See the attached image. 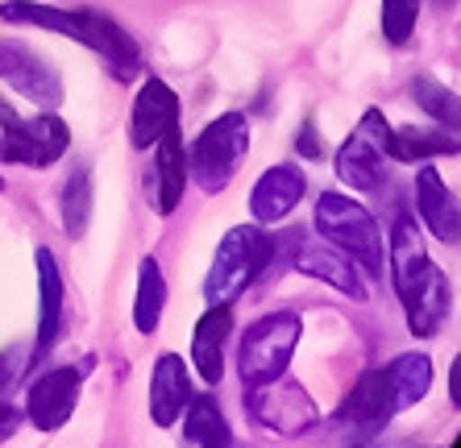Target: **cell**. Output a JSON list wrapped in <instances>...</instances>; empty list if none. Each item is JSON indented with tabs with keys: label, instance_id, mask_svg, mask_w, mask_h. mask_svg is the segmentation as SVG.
Returning a JSON list of instances; mask_svg holds the SVG:
<instances>
[{
	"label": "cell",
	"instance_id": "cell-1",
	"mask_svg": "<svg viewBox=\"0 0 461 448\" xmlns=\"http://www.w3.org/2000/svg\"><path fill=\"white\" fill-rule=\"evenodd\" d=\"M0 22L17 25H42L50 33H63L71 42H84L108 63L117 84H133L141 75V46L121 30L108 13L96 9H54V4H33V0H5L0 4Z\"/></svg>",
	"mask_w": 461,
	"mask_h": 448
},
{
	"label": "cell",
	"instance_id": "cell-2",
	"mask_svg": "<svg viewBox=\"0 0 461 448\" xmlns=\"http://www.w3.org/2000/svg\"><path fill=\"white\" fill-rule=\"evenodd\" d=\"M270 249H275V237L262 233L258 224L229 228L225 241L216 246V257L204 278L208 308H212V303H237V299L246 295L258 278H262V270H267Z\"/></svg>",
	"mask_w": 461,
	"mask_h": 448
},
{
	"label": "cell",
	"instance_id": "cell-3",
	"mask_svg": "<svg viewBox=\"0 0 461 448\" xmlns=\"http://www.w3.org/2000/svg\"><path fill=\"white\" fill-rule=\"evenodd\" d=\"M316 233H321L324 241H333L337 249H345L370 278L386 274L383 228H378V220L366 212L357 200H349V195H341V192H324L321 203H316Z\"/></svg>",
	"mask_w": 461,
	"mask_h": 448
},
{
	"label": "cell",
	"instance_id": "cell-4",
	"mask_svg": "<svg viewBox=\"0 0 461 448\" xmlns=\"http://www.w3.org/2000/svg\"><path fill=\"white\" fill-rule=\"evenodd\" d=\"M249 154V125L241 112H225L192 141L187 149V175L204 195H221L233 183L241 158Z\"/></svg>",
	"mask_w": 461,
	"mask_h": 448
},
{
	"label": "cell",
	"instance_id": "cell-5",
	"mask_svg": "<svg viewBox=\"0 0 461 448\" xmlns=\"http://www.w3.org/2000/svg\"><path fill=\"white\" fill-rule=\"evenodd\" d=\"M303 320L295 311H270L262 320H254L241 336V353H237V373L241 386H262L270 378L287 373L295 345H300Z\"/></svg>",
	"mask_w": 461,
	"mask_h": 448
},
{
	"label": "cell",
	"instance_id": "cell-6",
	"mask_svg": "<svg viewBox=\"0 0 461 448\" xmlns=\"http://www.w3.org/2000/svg\"><path fill=\"white\" fill-rule=\"evenodd\" d=\"M391 125L378 108H366L362 121L354 125V133L345 138V146L337 149V179L349 192H375L386 179V162H391Z\"/></svg>",
	"mask_w": 461,
	"mask_h": 448
},
{
	"label": "cell",
	"instance_id": "cell-7",
	"mask_svg": "<svg viewBox=\"0 0 461 448\" xmlns=\"http://www.w3.org/2000/svg\"><path fill=\"white\" fill-rule=\"evenodd\" d=\"M246 407L254 424H262L267 432H279V436H300V432H312L321 411L308 399L295 378H270L262 386H246Z\"/></svg>",
	"mask_w": 461,
	"mask_h": 448
},
{
	"label": "cell",
	"instance_id": "cell-8",
	"mask_svg": "<svg viewBox=\"0 0 461 448\" xmlns=\"http://www.w3.org/2000/svg\"><path fill=\"white\" fill-rule=\"evenodd\" d=\"M395 399H391V386H386L383 370H366L354 382V390L345 395V403L337 407V432H341L349 444H370L386 432V424L395 419Z\"/></svg>",
	"mask_w": 461,
	"mask_h": 448
},
{
	"label": "cell",
	"instance_id": "cell-9",
	"mask_svg": "<svg viewBox=\"0 0 461 448\" xmlns=\"http://www.w3.org/2000/svg\"><path fill=\"white\" fill-rule=\"evenodd\" d=\"M0 79L13 84V92H22L38 108H59L63 104V75L46 63L33 46L17 42V38H0Z\"/></svg>",
	"mask_w": 461,
	"mask_h": 448
},
{
	"label": "cell",
	"instance_id": "cell-10",
	"mask_svg": "<svg viewBox=\"0 0 461 448\" xmlns=\"http://www.w3.org/2000/svg\"><path fill=\"white\" fill-rule=\"evenodd\" d=\"M92 373V357L84 365H59V370H46L38 382L30 386V399H25V416L38 432H59L67 419L76 416L79 403V386Z\"/></svg>",
	"mask_w": 461,
	"mask_h": 448
},
{
	"label": "cell",
	"instance_id": "cell-11",
	"mask_svg": "<svg viewBox=\"0 0 461 448\" xmlns=\"http://www.w3.org/2000/svg\"><path fill=\"white\" fill-rule=\"evenodd\" d=\"M300 257H295V266L303 270V274L321 278V282H329L333 291H341V295H349L354 303H366L370 299V287H366V278L357 274V262L345 249H337L333 241H316V237H300Z\"/></svg>",
	"mask_w": 461,
	"mask_h": 448
},
{
	"label": "cell",
	"instance_id": "cell-12",
	"mask_svg": "<svg viewBox=\"0 0 461 448\" xmlns=\"http://www.w3.org/2000/svg\"><path fill=\"white\" fill-rule=\"evenodd\" d=\"M179 117H183V108H179V96L171 92V84L158 79V75H146V84H141L138 100H133L129 138H133L138 149H146V146H154L167 129L179 125Z\"/></svg>",
	"mask_w": 461,
	"mask_h": 448
},
{
	"label": "cell",
	"instance_id": "cell-13",
	"mask_svg": "<svg viewBox=\"0 0 461 448\" xmlns=\"http://www.w3.org/2000/svg\"><path fill=\"white\" fill-rule=\"evenodd\" d=\"M303 192H308V175H303L295 162H279V166H270V171L254 183L249 212H254L258 224H279L283 216H291L300 208Z\"/></svg>",
	"mask_w": 461,
	"mask_h": 448
},
{
	"label": "cell",
	"instance_id": "cell-14",
	"mask_svg": "<svg viewBox=\"0 0 461 448\" xmlns=\"http://www.w3.org/2000/svg\"><path fill=\"white\" fill-rule=\"evenodd\" d=\"M158 154H154V171H150V208L158 216H171L183 203V187H187V149H183L179 125L167 129L158 141Z\"/></svg>",
	"mask_w": 461,
	"mask_h": 448
},
{
	"label": "cell",
	"instance_id": "cell-15",
	"mask_svg": "<svg viewBox=\"0 0 461 448\" xmlns=\"http://www.w3.org/2000/svg\"><path fill=\"white\" fill-rule=\"evenodd\" d=\"M399 299H403V316H408L411 332L429 341V336L440 332L445 316H449V278L440 274V266L432 262V266L424 270V274H420Z\"/></svg>",
	"mask_w": 461,
	"mask_h": 448
},
{
	"label": "cell",
	"instance_id": "cell-16",
	"mask_svg": "<svg viewBox=\"0 0 461 448\" xmlns=\"http://www.w3.org/2000/svg\"><path fill=\"white\" fill-rule=\"evenodd\" d=\"M192 399V373L179 353H162L154 362V378H150V419L158 427H175L183 416V407Z\"/></svg>",
	"mask_w": 461,
	"mask_h": 448
},
{
	"label": "cell",
	"instance_id": "cell-17",
	"mask_svg": "<svg viewBox=\"0 0 461 448\" xmlns=\"http://www.w3.org/2000/svg\"><path fill=\"white\" fill-rule=\"evenodd\" d=\"M233 332V303H212V308L200 316L195 324V336H192V365L195 373L204 378L208 386L221 382L225 373V341Z\"/></svg>",
	"mask_w": 461,
	"mask_h": 448
},
{
	"label": "cell",
	"instance_id": "cell-18",
	"mask_svg": "<svg viewBox=\"0 0 461 448\" xmlns=\"http://www.w3.org/2000/svg\"><path fill=\"white\" fill-rule=\"evenodd\" d=\"M416 208L429 224V233L445 246L461 241V212H457V195L445 187V179L437 175V166H424L416 175Z\"/></svg>",
	"mask_w": 461,
	"mask_h": 448
},
{
	"label": "cell",
	"instance_id": "cell-19",
	"mask_svg": "<svg viewBox=\"0 0 461 448\" xmlns=\"http://www.w3.org/2000/svg\"><path fill=\"white\" fill-rule=\"evenodd\" d=\"M38 262V357L46 349H54L59 332H63V274H59V262H54L50 249H38L33 254Z\"/></svg>",
	"mask_w": 461,
	"mask_h": 448
},
{
	"label": "cell",
	"instance_id": "cell-20",
	"mask_svg": "<svg viewBox=\"0 0 461 448\" xmlns=\"http://www.w3.org/2000/svg\"><path fill=\"white\" fill-rule=\"evenodd\" d=\"M71 146V129L54 117L50 108H42L33 121H22V146H17V162L22 166H54Z\"/></svg>",
	"mask_w": 461,
	"mask_h": 448
},
{
	"label": "cell",
	"instance_id": "cell-21",
	"mask_svg": "<svg viewBox=\"0 0 461 448\" xmlns=\"http://www.w3.org/2000/svg\"><path fill=\"white\" fill-rule=\"evenodd\" d=\"M183 440L200 448H229L233 432H229L225 411L216 407L212 395H192L183 407Z\"/></svg>",
	"mask_w": 461,
	"mask_h": 448
},
{
	"label": "cell",
	"instance_id": "cell-22",
	"mask_svg": "<svg viewBox=\"0 0 461 448\" xmlns=\"http://www.w3.org/2000/svg\"><path fill=\"white\" fill-rule=\"evenodd\" d=\"M391 162H432L440 154H457V133L449 129H420V125H403L391 129Z\"/></svg>",
	"mask_w": 461,
	"mask_h": 448
},
{
	"label": "cell",
	"instance_id": "cell-23",
	"mask_svg": "<svg viewBox=\"0 0 461 448\" xmlns=\"http://www.w3.org/2000/svg\"><path fill=\"white\" fill-rule=\"evenodd\" d=\"M383 373H386V386H391V399H395V411L416 407L432 386V362L424 353H403L391 365H383Z\"/></svg>",
	"mask_w": 461,
	"mask_h": 448
},
{
	"label": "cell",
	"instance_id": "cell-24",
	"mask_svg": "<svg viewBox=\"0 0 461 448\" xmlns=\"http://www.w3.org/2000/svg\"><path fill=\"white\" fill-rule=\"evenodd\" d=\"M162 308H167V278H162L158 257H141L138 262V303H133V324L138 332H158Z\"/></svg>",
	"mask_w": 461,
	"mask_h": 448
},
{
	"label": "cell",
	"instance_id": "cell-25",
	"mask_svg": "<svg viewBox=\"0 0 461 448\" xmlns=\"http://www.w3.org/2000/svg\"><path fill=\"white\" fill-rule=\"evenodd\" d=\"M92 224V166L79 162V171H71L63 187V228L67 237H84Z\"/></svg>",
	"mask_w": 461,
	"mask_h": 448
},
{
	"label": "cell",
	"instance_id": "cell-26",
	"mask_svg": "<svg viewBox=\"0 0 461 448\" xmlns=\"http://www.w3.org/2000/svg\"><path fill=\"white\" fill-rule=\"evenodd\" d=\"M411 100H416L424 112H429L432 121H437L440 129H449V133H457L461 125V112H457V96H453L445 84H437L432 75H416L411 79Z\"/></svg>",
	"mask_w": 461,
	"mask_h": 448
},
{
	"label": "cell",
	"instance_id": "cell-27",
	"mask_svg": "<svg viewBox=\"0 0 461 448\" xmlns=\"http://www.w3.org/2000/svg\"><path fill=\"white\" fill-rule=\"evenodd\" d=\"M420 22V0H383V33L391 46H408Z\"/></svg>",
	"mask_w": 461,
	"mask_h": 448
},
{
	"label": "cell",
	"instance_id": "cell-28",
	"mask_svg": "<svg viewBox=\"0 0 461 448\" xmlns=\"http://www.w3.org/2000/svg\"><path fill=\"white\" fill-rule=\"evenodd\" d=\"M17 146H22V117L0 96V162H17Z\"/></svg>",
	"mask_w": 461,
	"mask_h": 448
},
{
	"label": "cell",
	"instance_id": "cell-29",
	"mask_svg": "<svg viewBox=\"0 0 461 448\" xmlns=\"http://www.w3.org/2000/svg\"><path fill=\"white\" fill-rule=\"evenodd\" d=\"M25 373V349H9L0 353V395H9L13 386H17V378Z\"/></svg>",
	"mask_w": 461,
	"mask_h": 448
},
{
	"label": "cell",
	"instance_id": "cell-30",
	"mask_svg": "<svg viewBox=\"0 0 461 448\" xmlns=\"http://www.w3.org/2000/svg\"><path fill=\"white\" fill-rule=\"evenodd\" d=\"M22 419H25V416H22V407H13L9 399L0 395V440H9L13 432L22 427Z\"/></svg>",
	"mask_w": 461,
	"mask_h": 448
},
{
	"label": "cell",
	"instance_id": "cell-31",
	"mask_svg": "<svg viewBox=\"0 0 461 448\" xmlns=\"http://www.w3.org/2000/svg\"><path fill=\"white\" fill-rule=\"evenodd\" d=\"M300 149H303V154H312V158H321V141H316V129H312V125H303Z\"/></svg>",
	"mask_w": 461,
	"mask_h": 448
},
{
	"label": "cell",
	"instance_id": "cell-32",
	"mask_svg": "<svg viewBox=\"0 0 461 448\" xmlns=\"http://www.w3.org/2000/svg\"><path fill=\"white\" fill-rule=\"evenodd\" d=\"M457 378H461V370L453 365V370H449V395H453V403H461V399H457Z\"/></svg>",
	"mask_w": 461,
	"mask_h": 448
},
{
	"label": "cell",
	"instance_id": "cell-33",
	"mask_svg": "<svg viewBox=\"0 0 461 448\" xmlns=\"http://www.w3.org/2000/svg\"><path fill=\"white\" fill-rule=\"evenodd\" d=\"M440 9H457V0H437Z\"/></svg>",
	"mask_w": 461,
	"mask_h": 448
},
{
	"label": "cell",
	"instance_id": "cell-34",
	"mask_svg": "<svg viewBox=\"0 0 461 448\" xmlns=\"http://www.w3.org/2000/svg\"><path fill=\"white\" fill-rule=\"evenodd\" d=\"M0 192H5V179H0Z\"/></svg>",
	"mask_w": 461,
	"mask_h": 448
}]
</instances>
